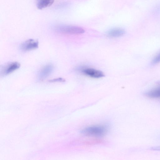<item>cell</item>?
Wrapping results in <instances>:
<instances>
[{"label":"cell","instance_id":"9","mask_svg":"<svg viewBox=\"0 0 160 160\" xmlns=\"http://www.w3.org/2000/svg\"><path fill=\"white\" fill-rule=\"evenodd\" d=\"M55 0H36L37 8L39 9H42L51 6Z\"/></svg>","mask_w":160,"mask_h":160},{"label":"cell","instance_id":"10","mask_svg":"<svg viewBox=\"0 0 160 160\" xmlns=\"http://www.w3.org/2000/svg\"><path fill=\"white\" fill-rule=\"evenodd\" d=\"M160 62V53L156 56L152 61V64H156Z\"/></svg>","mask_w":160,"mask_h":160},{"label":"cell","instance_id":"1","mask_svg":"<svg viewBox=\"0 0 160 160\" xmlns=\"http://www.w3.org/2000/svg\"><path fill=\"white\" fill-rule=\"evenodd\" d=\"M108 130L106 126L97 125L86 128L82 130L81 132L86 136L101 137L106 134Z\"/></svg>","mask_w":160,"mask_h":160},{"label":"cell","instance_id":"7","mask_svg":"<svg viewBox=\"0 0 160 160\" xmlns=\"http://www.w3.org/2000/svg\"><path fill=\"white\" fill-rule=\"evenodd\" d=\"M125 33V31L123 29L120 28H116L108 31L107 34L109 37L117 38L123 36Z\"/></svg>","mask_w":160,"mask_h":160},{"label":"cell","instance_id":"11","mask_svg":"<svg viewBox=\"0 0 160 160\" xmlns=\"http://www.w3.org/2000/svg\"><path fill=\"white\" fill-rule=\"evenodd\" d=\"M65 81V80L62 78H54L53 79L49 80L50 82H63Z\"/></svg>","mask_w":160,"mask_h":160},{"label":"cell","instance_id":"12","mask_svg":"<svg viewBox=\"0 0 160 160\" xmlns=\"http://www.w3.org/2000/svg\"><path fill=\"white\" fill-rule=\"evenodd\" d=\"M149 149L151 150L160 151V146L152 147L150 148Z\"/></svg>","mask_w":160,"mask_h":160},{"label":"cell","instance_id":"4","mask_svg":"<svg viewBox=\"0 0 160 160\" xmlns=\"http://www.w3.org/2000/svg\"><path fill=\"white\" fill-rule=\"evenodd\" d=\"M38 46L37 40L30 39L22 43L20 46V49L22 51H27L36 49Z\"/></svg>","mask_w":160,"mask_h":160},{"label":"cell","instance_id":"6","mask_svg":"<svg viewBox=\"0 0 160 160\" xmlns=\"http://www.w3.org/2000/svg\"><path fill=\"white\" fill-rule=\"evenodd\" d=\"M53 68V65L51 64L43 67L38 73V78L39 80H42L48 78L52 73Z\"/></svg>","mask_w":160,"mask_h":160},{"label":"cell","instance_id":"2","mask_svg":"<svg viewBox=\"0 0 160 160\" xmlns=\"http://www.w3.org/2000/svg\"><path fill=\"white\" fill-rule=\"evenodd\" d=\"M54 30L57 32L66 34H78L85 32L81 27L72 25H58L54 28Z\"/></svg>","mask_w":160,"mask_h":160},{"label":"cell","instance_id":"5","mask_svg":"<svg viewBox=\"0 0 160 160\" xmlns=\"http://www.w3.org/2000/svg\"><path fill=\"white\" fill-rule=\"evenodd\" d=\"M81 71L83 74L93 78H100L104 76V74L102 72L92 68H82Z\"/></svg>","mask_w":160,"mask_h":160},{"label":"cell","instance_id":"8","mask_svg":"<svg viewBox=\"0 0 160 160\" xmlns=\"http://www.w3.org/2000/svg\"><path fill=\"white\" fill-rule=\"evenodd\" d=\"M145 95L147 97L152 98H160V83L155 88L146 92Z\"/></svg>","mask_w":160,"mask_h":160},{"label":"cell","instance_id":"3","mask_svg":"<svg viewBox=\"0 0 160 160\" xmlns=\"http://www.w3.org/2000/svg\"><path fill=\"white\" fill-rule=\"evenodd\" d=\"M20 67V64L17 62L8 63L1 67L0 75L4 76L8 75L18 69Z\"/></svg>","mask_w":160,"mask_h":160}]
</instances>
